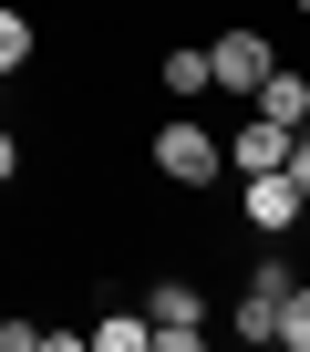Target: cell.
Segmentation results:
<instances>
[{"label": "cell", "instance_id": "5bb4252c", "mask_svg": "<svg viewBox=\"0 0 310 352\" xmlns=\"http://www.w3.org/2000/svg\"><path fill=\"white\" fill-rule=\"evenodd\" d=\"M300 11H310V0H300Z\"/></svg>", "mask_w": 310, "mask_h": 352}, {"label": "cell", "instance_id": "277c9868", "mask_svg": "<svg viewBox=\"0 0 310 352\" xmlns=\"http://www.w3.org/2000/svg\"><path fill=\"white\" fill-rule=\"evenodd\" d=\"M300 208H310V197L289 187V166H259V176H248V228H289Z\"/></svg>", "mask_w": 310, "mask_h": 352}, {"label": "cell", "instance_id": "52a82bcc", "mask_svg": "<svg viewBox=\"0 0 310 352\" xmlns=\"http://www.w3.org/2000/svg\"><path fill=\"white\" fill-rule=\"evenodd\" d=\"M83 342H93V352H145V342H155V321H134V311H104Z\"/></svg>", "mask_w": 310, "mask_h": 352}, {"label": "cell", "instance_id": "6da1fadb", "mask_svg": "<svg viewBox=\"0 0 310 352\" xmlns=\"http://www.w3.org/2000/svg\"><path fill=\"white\" fill-rule=\"evenodd\" d=\"M155 166H166V176H176V187H207V176H217L228 155H217V135H207L197 114H176L166 135H155Z\"/></svg>", "mask_w": 310, "mask_h": 352}, {"label": "cell", "instance_id": "3957f363", "mask_svg": "<svg viewBox=\"0 0 310 352\" xmlns=\"http://www.w3.org/2000/svg\"><path fill=\"white\" fill-rule=\"evenodd\" d=\"M207 83L259 94V83H269V42H259V32H217V42H207Z\"/></svg>", "mask_w": 310, "mask_h": 352}, {"label": "cell", "instance_id": "7c38bea8", "mask_svg": "<svg viewBox=\"0 0 310 352\" xmlns=\"http://www.w3.org/2000/svg\"><path fill=\"white\" fill-rule=\"evenodd\" d=\"M289 187H300V197H310V124H300V135H289Z\"/></svg>", "mask_w": 310, "mask_h": 352}, {"label": "cell", "instance_id": "4fadbf2b", "mask_svg": "<svg viewBox=\"0 0 310 352\" xmlns=\"http://www.w3.org/2000/svg\"><path fill=\"white\" fill-rule=\"evenodd\" d=\"M11 166H21V145H11V135H0V176H11Z\"/></svg>", "mask_w": 310, "mask_h": 352}, {"label": "cell", "instance_id": "ba28073f", "mask_svg": "<svg viewBox=\"0 0 310 352\" xmlns=\"http://www.w3.org/2000/svg\"><path fill=\"white\" fill-rule=\"evenodd\" d=\"M279 342L310 352V290H300V280H289V300H279Z\"/></svg>", "mask_w": 310, "mask_h": 352}, {"label": "cell", "instance_id": "8992f818", "mask_svg": "<svg viewBox=\"0 0 310 352\" xmlns=\"http://www.w3.org/2000/svg\"><path fill=\"white\" fill-rule=\"evenodd\" d=\"M248 104H259L269 124H310V73H279V63H269V83H259Z\"/></svg>", "mask_w": 310, "mask_h": 352}, {"label": "cell", "instance_id": "9c48e42d", "mask_svg": "<svg viewBox=\"0 0 310 352\" xmlns=\"http://www.w3.org/2000/svg\"><path fill=\"white\" fill-rule=\"evenodd\" d=\"M21 63H32V21H21V11H0V73H21Z\"/></svg>", "mask_w": 310, "mask_h": 352}, {"label": "cell", "instance_id": "8fae6325", "mask_svg": "<svg viewBox=\"0 0 310 352\" xmlns=\"http://www.w3.org/2000/svg\"><path fill=\"white\" fill-rule=\"evenodd\" d=\"M238 331H248V342H279V300L248 290V300H238Z\"/></svg>", "mask_w": 310, "mask_h": 352}, {"label": "cell", "instance_id": "7a4b0ae2", "mask_svg": "<svg viewBox=\"0 0 310 352\" xmlns=\"http://www.w3.org/2000/svg\"><path fill=\"white\" fill-rule=\"evenodd\" d=\"M145 321H155V352H197V331H207V300L187 290V280H166L145 300Z\"/></svg>", "mask_w": 310, "mask_h": 352}, {"label": "cell", "instance_id": "30bf717a", "mask_svg": "<svg viewBox=\"0 0 310 352\" xmlns=\"http://www.w3.org/2000/svg\"><path fill=\"white\" fill-rule=\"evenodd\" d=\"M166 83H176L187 104H197V94H207V52H166Z\"/></svg>", "mask_w": 310, "mask_h": 352}, {"label": "cell", "instance_id": "5b68a950", "mask_svg": "<svg viewBox=\"0 0 310 352\" xmlns=\"http://www.w3.org/2000/svg\"><path fill=\"white\" fill-rule=\"evenodd\" d=\"M289 135H300V124H269V114H248V135H238V145H217V155H228L238 176H259V166H289Z\"/></svg>", "mask_w": 310, "mask_h": 352}]
</instances>
